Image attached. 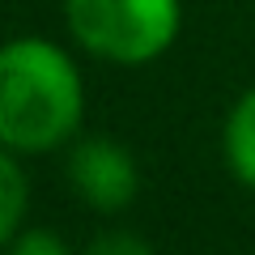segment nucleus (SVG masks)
<instances>
[{
	"label": "nucleus",
	"mask_w": 255,
	"mask_h": 255,
	"mask_svg": "<svg viewBox=\"0 0 255 255\" xmlns=\"http://www.w3.org/2000/svg\"><path fill=\"white\" fill-rule=\"evenodd\" d=\"M85 119L81 68L60 43L21 34L0 43V145L51 153L73 145Z\"/></svg>",
	"instance_id": "nucleus-1"
},
{
	"label": "nucleus",
	"mask_w": 255,
	"mask_h": 255,
	"mask_svg": "<svg viewBox=\"0 0 255 255\" xmlns=\"http://www.w3.org/2000/svg\"><path fill=\"white\" fill-rule=\"evenodd\" d=\"M64 26L107 64H153L183 30V0H64Z\"/></svg>",
	"instance_id": "nucleus-2"
},
{
	"label": "nucleus",
	"mask_w": 255,
	"mask_h": 255,
	"mask_svg": "<svg viewBox=\"0 0 255 255\" xmlns=\"http://www.w3.org/2000/svg\"><path fill=\"white\" fill-rule=\"evenodd\" d=\"M68 187L77 200H85L94 213H124L140 196V166L119 140L111 136H81L68 145Z\"/></svg>",
	"instance_id": "nucleus-3"
},
{
	"label": "nucleus",
	"mask_w": 255,
	"mask_h": 255,
	"mask_svg": "<svg viewBox=\"0 0 255 255\" xmlns=\"http://www.w3.org/2000/svg\"><path fill=\"white\" fill-rule=\"evenodd\" d=\"M221 157L226 170L234 174V183H243L247 191H255V85L234 98V107L226 111L221 124Z\"/></svg>",
	"instance_id": "nucleus-4"
},
{
	"label": "nucleus",
	"mask_w": 255,
	"mask_h": 255,
	"mask_svg": "<svg viewBox=\"0 0 255 255\" xmlns=\"http://www.w3.org/2000/svg\"><path fill=\"white\" fill-rule=\"evenodd\" d=\"M26 209H30V179L17 166L13 149L0 145V251L21 234Z\"/></svg>",
	"instance_id": "nucleus-5"
},
{
	"label": "nucleus",
	"mask_w": 255,
	"mask_h": 255,
	"mask_svg": "<svg viewBox=\"0 0 255 255\" xmlns=\"http://www.w3.org/2000/svg\"><path fill=\"white\" fill-rule=\"evenodd\" d=\"M0 255H73V247L64 243L55 230H21Z\"/></svg>",
	"instance_id": "nucleus-6"
},
{
	"label": "nucleus",
	"mask_w": 255,
	"mask_h": 255,
	"mask_svg": "<svg viewBox=\"0 0 255 255\" xmlns=\"http://www.w3.org/2000/svg\"><path fill=\"white\" fill-rule=\"evenodd\" d=\"M81 255H157V251L132 230H107V234L90 238V247Z\"/></svg>",
	"instance_id": "nucleus-7"
}]
</instances>
